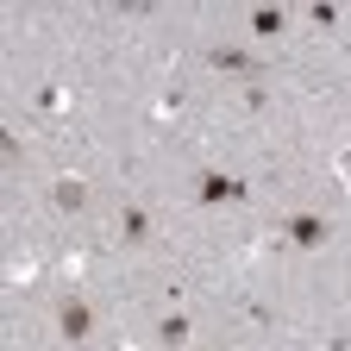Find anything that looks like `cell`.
<instances>
[{
    "label": "cell",
    "instance_id": "6da1fadb",
    "mask_svg": "<svg viewBox=\"0 0 351 351\" xmlns=\"http://www.w3.org/2000/svg\"><path fill=\"white\" fill-rule=\"evenodd\" d=\"M63 326H69V339H82L88 332V307H63Z\"/></svg>",
    "mask_w": 351,
    "mask_h": 351
}]
</instances>
